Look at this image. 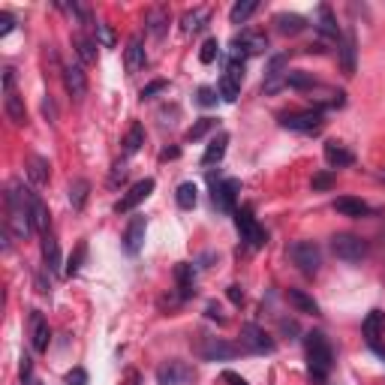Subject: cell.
Here are the masks:
<instances>
[{
	"instance_id": "6da1fadb",
	"label": "cell",
	"mask_w": 385,
	"mask_h": 385,
	"mask_svg": "<svg viewBox=\"0 0 385 385\" xmlns=\"http://www.w3.org/2000/svg\"><path fill=\"white\" fill-rule=\"evenodd\" d=\"M6 211H10L6 229L19 241H28L37 229H34V217H30V190L21 181H12L6 187Z\"/></svg>"
},
{
	"instance_id": "7a4b0ae2",
	"label": "cell",
	"mask_w": 385,
	"mask_h": 385,
	"mask_svg": "<svg viewBox=\"0 0 385 385\" xmlns=\"http://www.w3.org/2000/svg\"><path fill=\"white\" fill-rule=\"evenodd\" d=\"M304 349H307V362H310L307 376L316 385H325V376L334 367V349H331L329 337L322 331H310V334H304Z\"/></svg>"
},
{
	"instance_id": "3957f363",
	"label": "cell",
	"mask_w": 385,
	"mask_h": 385,
	"mask_svg": "<svg viewBox=\"0 0 385 385\" xmlns=\"http://www.w3.org/2000/svg\"><path fill=\"white\" fill-rule=\"evenodd\" d=\"M280 127L283 129H292V133H304V136H313L325 127V109L316 105V109H301V112H286L280 114Z\"/></svg>"
},
{
	"instance_id": "277c9868",
	"label": "cell",
	"mask_w": 385,
	"mask_h": 385,
	"mask_svg": "<svg viewBox=\"0 0 385 385\" xmlns=\"http://www.w3.org/2000/svg\"><path fill=\"white\" fill-rule=\"evenodd\" d=\"M286 256H289L292 265H298V271L307 274V277L319 274V268H322V250H319V244H313V241H295V244H289Z\"/></svg>"
},
{
	"instance_id": "5b68a950",
	"label": "cell",
	"mask_w": 385,
	"mask_h": 385,
	"mask_svg": "<svg viewBox=\"0 0 385 385\" xmlns=\"http://www.w3.org/2000/svg\"><path fill=\"white\" fill-rule=\"evenodd\" d=\"M268 48V37L259 34V30H241V34L232 37V43H229V57L232 61H247L253 54H262Z\"/></svg>"
},
{
	"instance_id": "8992f818",
	"label": "cell",
	"mask_w": 385,
	"mask_h": 385,
	"mask_svg": "<svg viewBox=\"0 0 385 385\" xmlns=\"http://www.w3.org/2000/svg\"><path fill=\"white\" fill-rule=\"evenodd\" d=\"M3 112L15 127L28 124V109H24V100L19 96V91H15V70L12 67L3 70Z\"/></svg>"
},
{
	"instance_id": "52a82bcc",
	"label": "cell",
	"mask_w": 385,
	"mask_h": 385,
	"mask_svg": "<svg viewBox=\"0 0 385 385\" xmlns=\"http://www.w3.org/2000/svg\"><path fill=\"white\" fill-rule=\"evenodd\" d=\"M235 226H238L241 241L247 244L250 250H262V247H265L268 235H265V229L256 223V217H253V208H250V205H244L241 211H235Z\"/></svg>"
},
{
	"instance_id": "ba28073f",
	"label": "cell",
	"mask_w": 385,
	"mask_h": 385,
	"mask_svg": "<svg viewBox=\"0 0 385 385\" xmlns=\"http://www.w3.org/2000/svg\"><path fill=\"white\" fill-rule=\"evenodd\" d=\"M241 85H244V63H241V61H232V57H229L223 76H220V85H217L220 100L235 103V100L241 96Z\"/></svg>"
},
{
	"instance_id": "9c48e42d",
	"label": "cell",
	"mask_w": 385,
	"mask_h": 385,
	"mask_svg": "<svg viewBox=\"0 0 385 385\" xmlns=\"http://www.w3.org/2000/svg\"><path fill=\"white\" fill-rule=\"evenodd\" d=\"M331 253L340 262H349V265H355V262H362L367 256V244L358 238V235L340 232V235H334V238H331Z\"/></svg>"
},
{
	"instance_id": "30bf717a",
	"label": "cell",
	"mask_w": 385,
	"mask_h": 385,
	"mask_svg": "<svg viewBox=\"0 0 385 385\" xmlns=\"http://www.w3.org/2000/svg\"><path fill=\"white\" fill-rule=\"evenodd\" d=\"M286 76H289V57L286 54H274L265 67V81H262V94L274 96L277 91L286 87Z\"/></svg>"
},
{
	"instance_id": "8fae6325",
	"label": "cell",
	"mask_w": 385,
	"mask_h": 385,
	"mask_svg": "<svg viewBox=\"0 0 385 385\" xmlns=\"http://www.w3.org/2000/svg\"><path fill=\"white\" fill-rule=\"evenodd\" d=\"M241 349L253 352V355H271V352L277 349V343L268 337L265 329H259V325H241Z\"/></svg>"
},
{
	"instance_id": "7c38bea8",
	"label": "cell",
	"mask_w": 385,
	"mask_h": 385,
	"mask_svg": "<svg viewBox=\"0 0 385 385\" xmlns=\"http://www.w3.org/2000/svg\"><path fill=\"white\" fill-rule=\"evenodd\" d=\"M238 193H241V181H235V178H226V181L214 184V190H211V202H214V208L220 214H235V205H238Z\"/></svg>"
},
{
	"instance_id": "4fadbf2b",
	"label": "cell",
	"mask_w": 385,
	"mask_h": 385,
	"mask_svg": "<svg viewBox=\"0 0 385 385\" xmlns=\"http://www.w3.org/2000/svg\"><path fill=\"white\" fill-rule=\"evenodd\" d=\"M196 371L187 362H166L157 367V382L160 385H193Z\"/></svg>"
},
{
	"instance_id": "5bb4252c",
	"label": "cell",
	"mask_w": 385,
	"mask_h": 385,
	"mask_svg": "<svg viewBox=\"0 0 385 385\" xmlns=\"http://www.w3.org/2000/svg\"><path fill=\"white\" fill-rule=\"evenodd\" d=\"M154 187H157V184H154V178H145V181L133 184V187H129V190L118 199V205H114V214H129V211H136L138 205H142L147 196L154 193Z\"/></svg>"
},
{
	"instance_id": "9a60e30c",
	"label": "cell",
	"mask_w": 385,
	"mask_h": 385,
	"mask_svg": "<svg viewBox=\"0 0 385 385\" xmlns=\"http://www.w3.org/2000/svg\"><path fill=\"white\" fill-rule=\"evenodd\" d=\"M362 334H364V340H367V346H371L376 355L385 358V346H382V334H385V313L382 310H371L364 319V325H362Z\"/></svg>"
},
{
	"instance_id": "2e32d148",
	"label": "cell",
	"mask_w": 385,
	"mask_h": 385,
	"mask_svg": "<svg viewBox=\"0 0 385 385\" xmlns=\"http://www.w3.org/2000/svg\"><path fill=\"white\" fill-rule=\"evenodd\" d=\"M241 352V346L235 343H226L223 337H202V346H199V355L205 362H229Z\"/></svg>"
},
{
	"instance_id": "e0dca14e",
	"label": "cell",
	"mask_w": 385,
	"mask_h": 385,
	"mask_svg": "<svg viewBox=\"0 0 385 385\" xmlns=\"http://www.w3.org/2000/svg\"><path fill=\"white\" fill-rule=\"evenodd\" d=\"M28 331H30V346L37 352H45L48 343H52V329H48V319L39 313V310H30Z\"/></svg>"
},
{
	"instance_id": "ac0fdd59",
	"label": "cell",
	"mask_w": 385,
	"mask_h": 385,
	"mask_svg": "<svg viewBox=\"0 0 385 385\" xmlns=\"http://www.w3.org/2000/svg\"><path fill=\"white\" fill-rule=\"evenodd\" d=\"M63 85H67V91L76 103L87 96V76L81 67H76V63H67V67H63Z\"/></svg>"
},
{
	"instance_id": "d6986e66",
	"label": "cell",
	"mask_w": 385,
	"mask_h": 385,
	"mask_svg": "<svg viewBox=\"0 0 385 385\" xmlns=\"http://www.w3.org/2000/svg\"><path fill=\"white\" fill-rule=\"evenodd\" d=\"M124 67L129 76H136L138 70H145L147 67V54H145V43H142V37H129V43L124 48Z\"/></svg>"
},
{
	"instance_id": "ffe728a7",
	"label": "cell",
	"mask_w": 385,
	"mask_h": 385,
	"mask_svg": "<svg viewBox=\"0 0 385 385\" xmlns=\"http://www.w3.org/2000/svg\"><path fill=\"white\" fill-rule=\"evenodd\" d=\"M169 21H171V12L166 6H151V10L145 12V30L151 34L154 39H163L169 30Z\"/></svg>"
},
{
	"instance_id": "44dd1931",
	"label": "cell",
	"mask_w": 385,
	"mask_h": 385,
	"mask_svg": "<svg viewBox=\"0 0 385 385\" xmlns=\"http://www.w3.org/2000/svg\"><path fill=\"white\" fill-rule=\"evenodd\" d=\"M145 232H147V220L145 217H133L124 232V250L129 256H138V250H142L145 244Z\"/></svg>"
},
{
	"instance_id": "7402d4cb",
	"label": "cell",
	"mask_w": 385,
	"mask_h": 385,
	"mask_svg": "<svg viewBox=\"0 0 385 385\" xmlns=\"http://www.w3.org/2000/svg\"><path fill=\"white\" fill-rule=\"evenodd\" d=\"M355 57H358V39L352 30L340 37V63H343V72L346 76H355Z\"/></svg>"
},
{
	"instance_id": "603a6c76",
	"label": "cell",
	"mask_w": 385,
	"mask_h": 385,
	"mask_svg": "<svg viewBox=\"0 0 385 385\" xmlns=\"http://www.w3.org/2000/svg\"><path fill=\"white\" fill-rule=\"evenodd\" d=\"M274 28L280 30L283 37H298L301 30L307 28V19L304 15H298V12H277L274 15Z\"/></svg>"
},
{
	"instance_id": "cb8c5ba5",
	"label": "cell",
	"mask_w": 385,
	"mask_h": 385,
	"mask_svg": "<svg viewBox=\"0 0 385 385\" xmlns=\"http://www.w3.org/2000/svg\"><path fill=\"white\" fill-rule=\"evenodd\" d=\"M313 24H316V30L322 37H340V28H337V15H334V10L329 3H319L316 6V19H313Z\"/></svg>"
},
{
	"instance_id": "d4e9b609",
	"label": "cell",
	"mask_w": 385,
	"mask_h": 385,
	"mask_svg": "<svg viewBox=\"0 0 385 385\" xmlns=\"http://www.w3.org/2000/svg\"><path fill=\"white\" fill-rule=\"evenodd\" d=\"M43 262H45V271L48 274H61L63 271V259H61V247H57V241H54V235L48 232L43 235Z\"/></svg>"
},
{
	"instance_id": "484cf974",
	"label": "cell",
	"mask_w": 385,
	"mask_h": 385,
	"mask_svg": "<svg viewBox=\"0 0 385 385\" xmlns=\"http://www.w3.org/2000/svg\"><path fill=\"white\" fill-rule=\"evenodd\" d=\"M331 208L337 211V214H343V217H367L371 214V205L362 202V199H352V196H340V199H334Z\"/></svg>"
},
{
	"instance_id": "4316f807",
	"label": "cell",
	"mask_w": 385,
	"mask_h": 385,
	"mask_svg": "<svg viewBox=\"0 0 385 385\" xmlns=\"http://www.w3.org/2000/svg\"><path fill=\"white\" fill-rule=\"evenodd\" d=\"M325 163H329L331 169H346L355 163V157H352V151H346L340 142H325Z\"/></svg>"
},
{
	"instance_id": "83f0119b",
	"label": "cell",
	"mask_w": 385,
	"mask_h": 385,
	"mask_svg": "<svg viewBox=\"0 0 385 385\" xmlns=\"http://www.w3.org/2000/svg\"><path fill=\"white\" fill-rule=\"evenodd\" d=\"M30 217H34V229L39 235H48V226H52V217H48V208L39 196L30 190Z\"/></svg>"
},
{
	"instance_id": "f1b7e54d",
	"label": "cell",
	"mask_w": 385,
	"mask_h": 385,
	"mask_svg": "<svg viewBox=\"0 0 385 385\" xmlns=\"http://www.w3.org/2000/svg\"><path fill=\"white\" fill-rule=\"evenodd\" d=\"M226 147H229V133H217L214 138H211V145L205 147L202 166H214V163H220L226 157Z\"/></svg>"
},
{
	"instance_id": "f546056e",
	"label": "cell",
	"mask_w": 385,
	"mask_h": 385,
	"mask_svg": "<svg viewBox=\"0 0 385 385\" xmlns=\"http://www.w3.org/2000/svg\"><path fill=\"white\" fill-rule=\"evenodd\" d=\"M286 301L298 310V313H307V316H319V304L304 289H286Z\"/></svg>"
},
{
	"instance_id": "4dcf8cb0",
	"label": "cell",
	"mask_w": 385,
	"mask_h": 385,
	"mask_svg": "<svg viewBox=\"0 0 385 385\" xmlns=\"http://www.w3.org/2000/svg\"><path fill=\"white\" fill-rule=\"evenodd\" d=\"M208 21H211L208 10H190V12H184V19H181V30L187 37H190V34H202V30L208 28Z\"/></svg>"
},
{
	"instance_id": "1f68e13d",
	"label": "cell",
	"mask_w": 385,
	"mask_h": 385,
	"mask_svg": "<svg viewBox=\"0 0 385 385\" xmlns=\"http://www.w3.org/2000/svg\"><path fill=\"white\" fill-rule=\"evenodd\" d=\"M193 277H196V268L190 265V262H181V265L175 268V280H178V295H181V301H187L196 292L193 289Z\"/></svg>"
},
{
	"instance_id": "d6a6232c",
	"label": "cell",
	"mask_w": 385,
	"mask_h": 385,
	"mask_svg": "<svg viewBox=\"0 0 385 385\" xmlns=\"http://www.w3.org/2000/svg\"><path fill=\"white\" fill-rule=\"evenodd\" d=\"M72 48H76V54H79V61L81 63H94L96 61V39H91L87 34H72Z\"/></svg>"
},
{
	"instance_id": "836d02e7",
	"label": "cell",
	"mask_w": 385,
	"mask_h": 385,
	"mask_svg": "<svg viewBox=\"0 0 385 385\" xmlns=\"http://www.w3.org/2000/svg\"><path fill=\"white\" fill-rule=\"evenodd\" d=\"M48 175H52V166H48L45 157H30L28 160V178H30V184L34 187H45Z\"/></svg>"
},
{
	"instance_id": "e575fe53",
	"label": "cell",
	"mask_w": 385,
	"mask_h": 385,
	"mask_svg": "<svg viewBox=\"0 0 385 385\" xmlns=\"http://www.w3.org/2000/svg\"><path fill=\"white\" fill-rule=\"evenodd\" d=\"M286 87H292V91H313V87H319V81L313 79V72L289 70V76H286Z\"/></svg>"
},
{
	"instance_id": "d590c367",
	"label": "cell",
	"mask_w": 385,
	"mask_h": 385,
	"mask_svg": "<svg viewBox=\"0 0 385 385\" xmlns=\"http://www.w3.org/2000/svg\"><path fill=\"white\" fill-rule=\"evenodd\" d=\"M87 196H91V181H85V178H76V181L70 184V205H72V211L85 208Z\"/></svg>"
},
{
	"instance_id": "8d00e7d4",
	"label": "cell",
	"mask_w": 385,
	"mask_h": 385,
	"mask_svg": "<svg viewBox=\"0 0 385 385\" xmlns=\"http://www.w3.org/2000/svg\"><path fill=\"white\" fill-rule=\"evenodd\" d=\"M175 202H178V208H184V211L196 208V202H199V187H196L193 181H184L175 190Z\"/></svg>"
},
{
	"instance_id": "74e56055",
	"label": "cell",
	"mask_w": 385,
	"mask_h": 385,
	"mask_svg": "<svg viewBox=\"0 0 385 385\" xmlns=\"http://www.w3.org/2000/svg\"><path fill=\"white\" fill-rule=\"evenodd\" d=\"M259 10V0H238V3L229 10V21L232 24H247L250 15Z\"/></svg>"
},
{
	"instance_id": "f35d334b",
	"label": "cell",
	"mask_w": 385,
	"mask_h": 385,
	"mask_svg": "<svg viewBox=\"0 0 385 385\" xmlns=\"http://www.w3.org/2000/svg\"><path fill=\"white\" fill-rule=\"evenodd\" d=\"M145 145V127L142 124H133L127 129L124 136V157H133V154H138V147Z\"/></svg>"
},
{
	"instance_id": "ab89813d",
	"label": "cell",
	"mask_w": 385,
	"mask_h": 385,
	"mask_svg": "<svg viewBox=\"0 0 385 385\" xmlns=\"http://www.w3.org/2000/svg\"><path fill=\"white\" fill-rule=\"evenodd\" d=\"M214 129H217V118H199L190 129H187L184 138H187V142H202V138L208 133H214Z\"/></svg>"
},
{
	"instance_id": "60d3db41",
	"label": "cell",
	"mask_w": 385,
	"mask_h": 385,
	"mask_svg": "<svg viewBox=\"0 0 385 385\" xmlns=\"http://www.w3.org/2000/svg\"><path fill=\"white\" fill-rule=\"evenodd\" d=\"M220 100V94H217V87H208V85H202L199 91H196V103L202 105V109H214Z\"/></svg>"
},
{
	"instance_id": "b9f144b4",
	"label": "cell",
	"mask_w": 385,
	"mask_h": 385,
	"mask_svg": "<svg viewBox=\"0 0 385 385\" xmlns=\"http://www.w3.org/2000/svg\"><path fill=\"white\" fill-rule=\"evenodd\" d=\"M220 57V43H217V37H208L202 43V52H199V61L202 63H214Z\"/></svg>"
},
{
	"instance_id": "7bdbcfd3",
	"label": "cell",
	"mask_w": 385,
	"mask_h": 385,
	"mask_svg": "<svg viewBox=\"0 0 385 385\" xmlns=\"http://www.w3.org/2000/svg\"><path fill=\"white\" fill-rule=\"evenodd\" d=\"M96 45H103V48H114V30H112V24H105V21H96Z\"/></svg>"
},
{
	"instance_id": "ee69618b",
	"label": "cell",
	"mask_w": 385,
	"mask_h": 385,
	"mask_svg": "<svg viewBox=\"0 0 385 385\" xmlns=\"http://www.w3.org/2000/svg\"><path fill=\"white\" fill-rule=\"evenodd\" d=\"M85 253H87V244H79L76 253H72L70 262H67V268H63V274H67V277H76L79 268H81V262H85Z\"/></svg>"
},
{
	"instance_id": "f6af8a7d",
	"label": "cell",
	"mask_w": 385,
	"mask_h": 385,
	"mask_svg": "<svg viewBox=\"0 0 385 385\" xmlns=\"http://www.w3.org/2000/svg\"><path fill=\"white\" fill-rule=\"evenodd\" d=\"M166 87H169V81L166 79H157V81H151V85H145L142 91H138V96H142V100H154V96L163 94Z\"/></svg>"
},
{
	"instance_id": "bcb514c9",
	"label": "cell",
	"mask_w": 385,
	"mask_h": 385,
	"mask_svg": "<svg viewBox=\"0 0 385 385\" xmlns=\"http://www.w3.org/2000/svg\"><path fill=\"white\" fill-rule=\"evenodd\" d=\"M310 187H313V190H331V187H334V175H331V171H319V175H313Z\"/></svg>"
},
{
	"instance_id": "7dc6e473",
	"label": "cell",
	"mask_w": 385,
	"mask_h": 385,
	"mask_svg": "<svg viewBox=\"0 0 385 385\" xmlns=\"http://www.w3.org/2000/svg\"><path fill=\"white\" fill-rule=\"evenodd\" d=\"M127 181V163H114L112 175H109V187H118Z\"/></svg>"
},
{
	"instance_id": "c3c4849f",
	"label": "cell",
	"mask_w": 385,
	"mask_h": 385,
	"mask_svg": "<svg viewBox=\"0 0 385 385\" xmlns=\"http://www.w3.org/2000/svg\"><path fill=\"white\" fill-rule=\"evenodd\" d=\"M67 385H87V373L81 371V367L70 371V373H67Z\"/></svg>"
},
{
	"instance_id": "681fc988",
	"label": "cell",
	"mask_w": 385,
	"mask_h": 385,
	"mask_svg": "<svg viewBox=\"0 0 385 385\" xmlns=\"http://www.w3.org/2000/svg\"><path fill=\"white\" fill-rule=\"evenodd\" d=\"M43 114L48 118V124H57V109H54L52 96H45V100H43Z\"/></svg>"
},
{
	"instance_id": "f907efd6",
	"label": "cell",
	"mask_w": 385,
	"mask_h": 385,
	"mask_svg": "<svg viewBox=\"0 0 385 385\" xmlns=\"http://www.w3.org/2000/svg\"><path fill=\"white\" fill-rule=\"evenodd\" d=\"M12 28H15V19H12V15H10V12H0V37H6Z\"/></svg>"
},
{
	"instance_id": "816d5d0a",
	"label": "cell",
	"mask_w": 385,
	"mask_h": 385,
	"mask_svg": "<svg viewBox=\"0 0 385 385\" xmlns=\"http://www.w3.org/2000/svg\"><path fill=\"white\" fill-rule=\"evenodd\" d=\"M229 301H232V304H241V301H244V289H241V286L238 283H232V286H229Z\"/></svg>"
},
{
	"instance_id": "f5cc1de1",
	"label": "cell",
	"mask_w": 385,
	"mask_h": 385,
	"mask_svg": "<svg viewBox=\"0 0 385 385\" xmlns=\"http://www.w3.org/2000/svg\"><path fill=\"white\" fill-rule=\"evenodd\" d=\"M205 313H208V319H217V322H220V325H223V322H226V316H223V310H220V307L214 304V301H211V304H208V307H205Z\"/></svg>"
},
{
	"instance_id": "db71d44e",
	"label": "cell",
	"mask_w": 385,
	"mask_h": 385,
	"mask_svg": "<svg viewBox=\"0 0 385 385\" xmlns=\"http://www.w3.org/2000/svg\"><path fill=\"white\" fill-rule=\"evenodd\" d=\"M280 331L283 334H298V322H295V319H280Z\"/></svg>"
},
{
	"instance_id": "11a10c76",
	"label": "cell",
	"mask_w": 385,
	"mask_h": 385,
	"mask_svg": "<svg viewBox=\"0 0 385 385\" xmlns=\"http://www.w3.org/2000/svg\"><path fill=\"white\" fill-rule=\"evenodd\" d=\"M37 289L43 292V295H48V292H52V280H45L43 274H37Z\"/></svg>"
},
{
	"instance_id": "9f6ffc18",
	"label": "cell",
	"mask_w": 385,
	"mask_h": 385,
	"mask_svg": "<svg viewBox=\"0 0 385 385\" xmlns=\"http://www.w3.org/2000/svg\"><path fill=\"white\" fill-rule=\"evenodd\" d=\"M223 379H226V382H232V385H247V379H241V376H238V373H232V371H226V373H223Z\"/></svg>"
},
{
	"instance_id": "6f0895ef",
	"label": "cell",
	"mask_w": 385,
	"mask_h": 385,
	"mask_svg": "<svg viewBox=\"0 0 385 385\" xmlns=\"http://www.w3.org/2000/svg\"><path fill=\"white\" fill-rule=\"evenodd\" d=\"M178 154H181V151H178V147H166V151H163L160 157H163V160H175Z\"/></svg>"
}]
</instances>
